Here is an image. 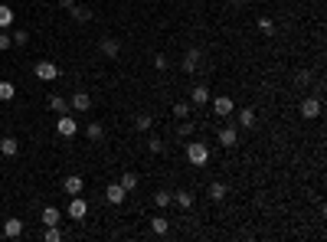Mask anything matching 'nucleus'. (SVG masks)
I'll use <instances>...</instances> for the list:
<instances>
[{
	"mask_svg": "<svg viewBox=\"0 0 327 242\" xmlns=\"http://www.w3.org/2000/svg\"><path fill=\"white\" fill-rule=\"evenodd\" d=\"M186 161H190L193 167H203V164H210V148H206L203 141H190V144H186Z\"/></svg>",
	"mask_w": 327,
	"mask_h": 242,
	"instance_id": "obj_1",
	"label": "nucleus"
},
{
	"mask_svg": "<svg viewBox=\"0 0 327 242\" xmlns=\"http://www.w3.org/2000/svg\"><path fill=\"white\" fill-rule=\"evenodd\" d=\"M33 72H36L39 82H53L56 75H59V66H56V62H36V69H33Z\"/></svg>",
	"mask_w": 327,
	"mask_h": 242,
	"instance_id": "obj_2",
	"label": "nucleus"
},
{
	"mask_svg": "<svg viewBox=\"0 0 327 242\" xmlns=\"http://www.w3.org/2000/svg\"><path fill=\"white\" fill-rule=\"evenodd\" d=\"M69 108H72V112H88V108H92V95L88 92H72Z\"/></svg>",
	"mask_w": 327,
	"mask_h": 242,
	"instance_id": "obj_3",
	"label": "nucleus"
},
{
	"mask_svg": "<svg viewBox=\"0 0 327 242\" xmlns=\"http://www.w3.org/2000/svg\"><path fill=\"white\" fill-rule=\"evenodd\" d=\"M85 213H88V203L82 197H72V200H69V219H85Z\"/></svg>",
	"mask_w": 327,
	"mask_h": 242,
	"instance_id": "obj_4",
	"label": "nucleus"
},
{
	"mask_svg": "<svg viewBox=\"0 0 327 242\" xmlns=\"http://www.w3.org/2000/svg\"><path fill=\"white\" fill-rule=\"evenodd\" d=\"M56 131H59L62 137H75L79 124H75V118H72V115H62V118H59V124H56Z\"/></svg>",
	"mask_w": 327,
	"mask_h": 242,
	"instance_id": "obj_5",
	"label": "nucleus"
},
{
	"mask_svg": "<svg viewBox=\"0 0 327 242\" xmlns=\"http://www.w3.org/2000/svg\"><path fill=\"white\" fill-rule=\"evenodd\" d=\"M213 112L216 115H222V118H229V115L236 112V105H232V99H229V95H219L216 102H213Z\"/></svg>",
	"mask_w": 327,
	"mask_h": 242,
	"instance_id": "obj_6",
	"label": "nucleus"
},
{
	"mask_svg": "<svg viewBox=\"0 0 327 242\" xmlns=\"http://www.w3.org/2000/svg\"><path fill=\"white\" fill-rule=\"evenodd\" d=\"M301 115H304V118H321V102H317V99H304L301 102Z\"/></svg>",
	"mask_w": 327,
	"mask_h": 242,
	"instance_id": "obj_7",
	"label": "nucleus"
},
{
	"mask_svg": "<svg viewBox=\"0 0 327 242\" xmlns=\"http://www.w3.org/2000/svg\"><path fill=\"white\" fill-rule=\"evenodd\" d=\"M0 154L17 157V154H20V141H17V137H10V134H7V137H0Z\"/></svg>",
	"mask_w": 327,
	"mask_h": 242,
	"instance_id": "obj_8",
	"label": "nucleus"
},
{
	"mask_svg": "<svg viewBox=\"0 0 327 242\" xmlns=\"http://www.w3.org/2000/svg\"><path fill=\"white\" fill-rule=\"evenodd\" d=\"M105 197H108V203H115V206H118V203H124V197H128V193H124V186H121V183H111L108 190H105Z\"/></svg>",
	"mask_w": 327,
	"mask_h": 242,
	"instance_id": "obj_9",
	"label": "nucleus"
},
{
	"mask_svg": "<svg viewBox=\"0 0 327 242\" xmlns=\"http://www.w3.org/2000/svg\"><path fill=\"white\" fill-rule=\"evenodd\" d=\"M62 190H66L69 193V197H79V193H82V177H66V180H62Z\"/></svg>",
	"mask_w": 327,
	"mask_h": 242,
	"instance_id": "obj_10",
	"label": "nucleus"
},
{
	"mask_svg": "<svg viewBox=\"0 0 327 242\" xmlns=\"http://www.w3.org/2000/svg\"><path fill=\"white\" fill-rule=\"evenodd\" d=\"M102 53H105L108 59H115L118 53H121V43H118L115 36H105V39H102Z\"/></svg>",
	"mask_w": 327,
	"mask_h": 242,
	"instance_id": "obj_11",
	"label": "nucleus"
},
{
	"mask_svg": "<svg viewBox=\"0 0 327 242\" xmlns=\"http://www.w3.org/2000/svg\"><path fill=\"white\" fill-rule=\"evenodd\" d=\"M4 236H10V239L23 236V219H7L4 223Z\"/></svg>",
	"mask_w": 327,
	"mask_h": 242,
	"instance_id": "obj_12",
	"label": "nucleus"
},
{
	"mask_svg": "<svg viewBox=\"0 0 327 242\" xmlns=\"http://www.w3.org/2000/svg\"><path fill=\"white\" fill-rule=\"evenodd\" d=\"M200 69V50H186L183 56V72H197Z\"/></svg>",
	"mask_w": 327,
	"mask_h": 242,
	"instance_id": "obj_13",
	"label": "nucleus"
},
{
	"mask_svg": "<svg viewBox=\"0 0 327 242\" xmlns=\"http://www.w3.org/2000/svg\"><path fill=\"white\" fill-rule=\"evenodd\" d=\"M236 141H239V134H236V128H232V124L219 131V144H222V148H236Z\"/></svg>",
	"mask_w": 327,
	"mask_h": 242,
	"instance_id": "obj_14",
	"label": "nucleus"
},
{
	"mask_svg": "<svg viewBox=\"0 0 327 242\" xmlns=\"http://www.w3.org/2000/svg\"><path fill=\"white\" fill-rule=\"evenodd\" d=\"M190 102H193V105H206V102H210V88H206V85H197L190 92Z\"/></svg>",
	"mask_w": 327,
	"mask_h": 242,
	"instance_id": "obj_15",
	"label": "nucleus"
},
{
	"mask_svg": "<svg viewBox=\"0 0 327 242\" xmlns=\"http://www.w3.org/2000/svg\"><path fill=\"white\" fill-rule=\"evenodd\" d=\"M206 193H210V200H216V203H219V200H226V193H229V190H226V183H222V180H213Z\"/></svg>",
	"mask_w": 327,
	"mask_h": 242,
	"instance_id": "obj_16",
	"label": "nucleus"
},
{
	"mask_svg": "<svg viewBox=\"0 0 327 242\" xmlns=\"http://www.w3.org/2000/svg\"><path fill=\"white\" fill-rule=\"evenodd\" d=\"M59 210H56V206H46L43 210V226H59Z\"/></svg>",
	"mask_w": 327,
	"mask_h": 242,
	"instance_id": "obj_17",
	"label": "nucleus"
},
{
	"mask_svg": "<svg viewBox=\"0 0 327 242\" xmlns=\"http://www.w3.org/2000/svg\"><path fill=\"white\" fill-rule=\"evenodd\" d=\"M50 112L66 115V112H69V102H66V99H59V95H53V99H50Z\"/></svg>",
	"mask_w": 327,
	"mask_h": 242,
	"instance_id": "obj_18",
	"label": "nucleus"
},
{
	"mask_svg": "<svg viewBox=\"0 0 327 242\" xmlns=\"http://www.w3.org/2000/svg\"><path fill=\"white\" fill-rule=\"evenodd\" d=\"M69 13H72L79 23H88V20H92V10H88V7H69Z\"/></svg>",
	"mask_w": 327,
	"mask_h": 242,
	"instance_id": "obj_19",
	"label": "nucleus"
},
{
	"mask_svg": "<svg viewBox=\"0 0 327 242\" xmlns=\"http://www.w3.org/2000/svg\"><path fill=\"white\" fill-rule=\"evenodd\" d=\"M13 95H17V85H13V82H0V102H10Z\"/></svg>",
	"mask_w": 327,
	"mask_h": 242,
	"instance_id": "obj_20",
	"label": "nucleus"
},
{
	"mask_svg": "<svg viewBox=\"0 0 327 242\" xmlns=\"http://www.w3.org/2000/svg\"><path fill=\"white\" fill-rule=\"evenodd\" d=\"M239 124H242V128H255V112H252V108H242V112H239Z\"/></svg>",
	"mask_w": 327,
	"mask_h": 242,
	"instance_id": "obj_21",
	"label": "nucleus"
},
{
	"mask_svg": "<svg viewBox=\"0 0 327 242\" xmlns=\"http://www.w3.org/2000/svg\"><path fill=\"white\" fill-rule=\"evenodd\" d=\"M10 23H13V10L7 4H0V30H7Z\"/></svg>",
	"mask_w": 327,
	"mask_h": 242,
	"instance_id": "obj_22",
	"label": "nucleus"
},
{
	"mask_svg": "<svg viewBox=\"0 0 327 242\" xmlns=\"http://www.w3.org/2000/svg\"><path fill=\"white\" fill-rule=\"evenodd\" d=\"M118 183L124 186V193H131L137 186V174H131V170H128V174H121V180H118Z\"/></svg>",
	"mask_w": 327,
	"mask_h": 242,
	"instance_id": "obj_23",
	"label": "nucleus"
},
{
	"mask_svg": "<svg viewBox=\"0 0 327 242\" xmlns=\"http://www.w3.org/2000/svg\"><path fill=\"white\" fill-rule=\"evenodd\" d=\"M173 200H177V206H180V210H190V206H193V193H186V190H180Z\"/></svg>",
	"mask_w": 327,
	"mask_h": 242,
	"instance_id": "obj_24",
	"label": "nucleus"
},
{
	"mask_svg": "<svg viewBox=\"0 0 327 242\" xmlns=\"http://www.w3.org/2000/svg\"><path fill=\"white\" fill-rule=\"evenodd\" d=\"M151 229H154V232H157V236H164V232H167V229H170V223H167V219H164V216H154V219H151Z\"/></svg>",
	"mask_w": 327,
	"mask_h": 242,
	"instance_id": "obj_25",
	"label": "nucleus"
},
{
	"mask_svg": "<svg viewBox=\"0 0 327 242\" xmlns=\"http://www.w3.org/2000/svg\"><path fill=\"white\" fill-rule=\"evenodd\" d=\"M43 239H46V242H59V239H62V232L56 229V226H43Z\"/></svg>",
	"mask_w": 327,
	"mask_h": 242,
	"instance_id": "obj_26",
	"label": "nucleus"
},
{
	"mask_svg": "<svg viewBox=\"0 0 327 242\" xmlns=\"http://www.w3.org/2000/svg\"><path fill=\"white\" fill-rule=\"evenodd\" d=\"M85 134L92 137V141H102V134H105V131H102V124H99V121H92V124L85 128Z\"/></svg>",
	"mask_w": 327,
	"mask_h": 242,
	"instance_id": "obj_27",
	"label": "nucleus"
},
{
	"mask_svg": "<svg viewBox=\"0 0 327 242\" xmlns=\"http://www.w3.org/2000/svg\"><path fill=\"white\" fill-rule=\"evenodd\" d=\"M134 124H137V131H151V124H154V118H151V115H137V118H134Z\"/></svg>",
	"mask_w": 327,
	"mask_h": 242,
	"instance_id": "obj_28",
	"label": "nucleus"
},
{
	"mask_svg": "<svg viewBox=\"0 0 327 242\" xmlns=\"http://www.w3.org/2000/svg\"><path fill=\"white\" fill-rule=\"evenodd\" d=\"M154 203H157V206H170V203H173V197H170L167 190H157V193H154Z\"/></svg>",
	"mask_w": 327,
	"mask_h": 242,
	"instance_id": "obj_29",
	"label": "nucleus"
},
{
	"mask_svg": "<svg viewBox=\"0 0 327 242\" xmlns=\"http://www.w3.org/2000/svg\"><path fill=\"white\" fill-rule=\"evenodd\" d=\"M10 36H13V46H26L30 43V33L26 30H17V33H10Z\"/></svg>",
	"mask_w": 327,
	"mask_h": 242,
	"instance_id": "obj_30",
	"label": "nucleus"
},
{
	"mask_svg": "<svg viewBox=\"0 0 327 242\" xmlns=\"http://www.w3.org/2000/svg\"><path fill=\"white\" fill-rule=\"evenodd\" d=\"M173 115H177V118H186V115H190V105H186V102H177V105H173Z\"/></svg>",
	"mask_w": 327,
	"mask_h": 242,
	"instance_id": "obj_31",
	"label": "nucleus"
},
{
	"mask_svg": "<svg viewBox=\"0 0 327 242\" xmlns=\"http://www.w3.org/2000/svg\"><path fill=\"white\" fill-rule=\"evenodd\" d=\"M177 134H180V137H190V134H193V121H183V124L177 128Z\"/></svg>",
	"mask_w": 327,
	"mask_h": 242,
	"instance_id": "obj_32",
	"label": "nucleus"
},
{
	"mask_svg": "<svg viewBox=\"0 0 327 242\" xmlns=\"http://www.w3.org/2000/svg\"><path fill=\"white\" fill-rule=\"evenodd\" d=\"M167 66H170V62H167V56H164V53H157V56H154V69H161V72H164Z\"/></svg>",
	"mask_w": 327,
	"mask_h": 242,
	"instance_id": "obj_33",
	"label": "nucleus"
},
{
	"mask_svg": "<svg viewBox=\"0 0 327 242\" xmlns=\"http://www.w3.org/2000/svg\"><path fill=\"white\" fill-rule=\"evenodd\" d=\"M259 30H262V33H275V23H272V20H265V17H262V20H259Z\"/></svg>",
	"mask_w": 327,
	"mask_h": 242,
	"instance_id": "obj_34",
	"label": "nucleus"
},
{
	"mask_svg": "<svg viewBox=\"0 0 327 242\" xmlns=\"http://www.w3.org/2000/svg\"><path fill=\"white\" fill-rule=\"evenodd\" d=\"M10 46H13V36L10 33H0V50H10Z\"/></svg>",
	"mask_w": 327,
	"mask_h": 242,
	"instance_id": "obj_35",
	"label": "nucleus"
},
{
	"mask_svg": "<svg viewBox=\"0 0 327 242\" xmlns=\"http://www.w3.org/2000/svg\"><path fill=\"white\" fill-rule=\"evenodd\" d=\"M311 79H314V75H311V69H304V72H298V82H301V85H308Z\"/></svg>",
	"mask_w": 327,
	"mask_h": 242,
	"instance_id": "obj_36",
	"label": "nucleus"
},
{
	"mask_svg": "<svg viewBox=\"0 0 327 242\" xmlns=\"http://www.w3.org/2000/svg\"><path fill=\"white\" fill-rule=\"evenodd\" d=\"M164 151V141H157V137H151V154H161Z\"/></svg>",
	"mask_w": 327,
	"mask_h": 242,
	"instance_id": "obj_37",
	"label": "nucleus"
},
{
	"mask_svg": "<svg viewBox=\"0 0 327 242\" xmlns=\"http://www.w3.org/2000/svg\"><path fill=\"white\" fill-rule=\"evenodd\" d=\"M229 4H239V0H229Z\"/></svg>",
	"mask_w": 327,
	"mask_h": 242,
	"instance_id": "obj_38",
	"label": "nucleus"
}]
</instances>
